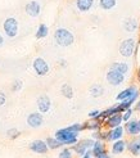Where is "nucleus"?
<instances>
[{"mask_svg":"<svg viewBox=\"0 0 140 158\" xmlns=\"http://www.w3.org/2000/svg\"><path fill=\"white\" fill-rule=\"evenodd\" d=\"M79 134L80 132L72 131L69 127H63L56 132V138L63 145H75L76 143H79Z\"/></svg>","mask_w":140,"mask_h":158,"instance_id":"f257e3e1","label":"nucleus"},{"mask_svg":"<svg viewBox=\"0 0 140 158\" xmlns=\"http://www.w3.org/2000/svg\"><path fill=\"white\" fill-rule=\"evenodd\" d=\"M54 40L62 48H67V46H71L75 43V36L69 30L59 27L54 32Z\"/></svg>","mask_w":140,"mask_h":158,"instance_id":"f03ea898","label":"nucleus"},{"mask_svg":"<svg viewBox=\"0 0 140 158\" xmlns=\"http://www.w3.org/2000/svg\"><path fill=\"white\" fill-rule=\"evenodd\" d=\"M136 49H138V46H136L135 39L129 37V39H125V40L120 44V49L118 50H120V54L122 55V57L130 58V57H133L134 55Z\"/></svg>","mask_w":140,"mask_h":158,"instance_id":"7ed1b4c3","label":"nucleus"},{"mask_svg":"<svg viewBox=\"0 0 140 158\" xmlns=\"http://www.w3.org/2000/svg\"><path fill=\"white\" fill-rule=\"evenodd\" d=\"M125 77H126V75H123L122 72H120V71L109 68L107 75H105V80L112 86H120V85H122L123 82H125Z\"/></svg>","mask_w":140,"mask_h":158,"instance_id":"20e7f679","label":"nucleus"},{"mask_svg":"<svg viewBox=\"0 0 140 158\" xmlns=\"http://www.w3.org/2000/svg\"><path fill=\"white\" fill-rule=\"evenodd\" d=\"M3 30L8 37H15L18 34V22L15 18L9 17L3 23Z\"/></svg>","mask_w":140,"mask_h":158,"instance_id":"39448f33","label":"nucleus"},{"mask_svg":"<svg viewBox=\"0 0 140 158\" xmlns=\"http://www.w3.org/2000/svg\"><path fill=\"white\" fill-rule=\"evenodd\" d=\"M32 68L34 71L36 72L37 76H45V75H48L49 73V64H48V62H46L45 59L43 58H36L32 63Z\"/></svg>","mask_w":140,"mask_h":158,"instance_id":"423d86ee","label":"nucleus"},{"mask_svg":"<svg viewBox=\"0 0 140 158\" xmlns=\"http://www.w3.org/2000/svg\"><path fill=\"white\" fill-rule=\"evenodd\" d=\"M125 131L129 136H138L140 135V118L135 120V118H131L130 121L125 122Z\"/></svg>","mask_w":140,"mask_h":158,"instance_id":"0eeeda50","label":"nucleus"},{"mask_svg":"<svg viewBox=\"0 0 140 158\" xmlns=\"http://www.w3.org/2000/svg\"><path fill=\"white\" fill-rule=\"evenodd\" d=\"M44 123V116L41 112H34L27 116V125L32 129H37Z\"/></svg>","mask_w":140,"mask_h":158,"instance_id":"6e6552de","label":"nucleus"},{"mask_svg":"<svg viewBox=\"0 0 140 158\" xmlns=\"http://www.w3.org/2000/svg\"><path fill=\"white\" fill-rule=\"evenodd\" d=\"M28 148H30V151H32L34 153H37V154H45L49 151V147H48V144H46V141H44V140L31 141Z\"/></svg>","mask_w":140,"mask_h":158,"instance_id":"1a4fd4ad","label":"nucleus"},{"mask_svg":"<svg viewBox=\"0 0 140 158\" xmlns=\"http://www.w3.org/2000/svg\"><path fill=\"white\" fill-rule=\"evenodd\" d=\"M123 122V118H122V113H116L111 117H108L107 120H104L103 122V126H105V127L108 129H114V127H117V126H121Z\"/></svg>","mask_w":140,"mask_h":158,"instance_id":"9d476101","label":"nucleus"},{"mask_svg":"<svg viewBox=\"0 0 140 158\" xmlns=\"http://www.w3.org/2000/svg\"><path fill=\"white\" fill-rule=\"evenodd\" d=\"M36 104H37L39 112H41L43 114L46 113V112H49L50 108H51V102H50V99H49L48 95H40V97L37 98Z\"/></svg>","mask_w":140,"mask_h":158,"instance_id":"9b49d317","label":"nucleus"},{"mask_svg":"<svg viewBox=\"0 0 140 158\" xmlns=\"http://www.w3.org/2000/svg\"><path fill=\"white\" fill-rule=\"evenodd\" d=\"M138 91H139V89L136 88V86L135 85H131V86H129V88L123 89L122 91H120L117 94V97H116V99H117V102H122V100L130 99V98H133Z\"/></svg>","mask_w":140,"mask_h":158,"instance_id":"f8f14e48","label":"nucleus"},{"mask_svg":"<svg viewBox=\"0 0 140 158\" xmlns=\"http://www.w3.org/2000/svg\"><path fill=\"white\" fill-rule=\"evenodd\" d=\"M125 126H117V127H114V129H111V130H108V141H116V140H120L122 139L123 136H125Z\"/></svg>","mask_w":140,"mask_h":158,"instance_id":"ddd939ff","label":"nucleus"},{"mask_svg":"<svg viewBox=\"0 0 140 158\" xmlns=\"http://www.w3.org/2000/svg\"><path fill=\"white\" fill-rule=\"evenodd\" d=\"M91 153L94 156V158H100L107 154V148L103 140H95L94 145L91 148Z\"/></svg>","mask_w":140,"mask_h":158,"instance_id":"4468645a","label":"nucleus"},{"mask_svg":"<svg viewBox=\"0 0 140 158\" xmlns=\"http://www.w3.org/2000/svg\"><path fill=\"white\" fill-rule=\"evenodd\" d=\"M25 10H26V13L30 15V17H37V15L40 14V12H41V5H40L39 2L32 0V2H28L26 4Z\"/></svg>","mask_w":140,"mask_h":158,"instance_id":"2eb2a0df","label":"nucleus"},{"mask_svg":"<svg viewBox=\"0 0 140 158\" xmlns=\"http://www.w3.org/2000/svg\"><path fill=\"white\" fill-rule=\"evenodd\" d=\"M127 151L133 156H140V135L134 136L133 140L127 141Z\"/></svg>","mask_w":140,"mask_h":158,"instance_id":"dca6fc26","label":"nucleus"},{"mask_svg":"<svg viewBox=\"0 0 140 158\" xmlns=\"http://www.w3.org/2000/svg\"><path fill=\"white\" fill-rule=\"evenodd\" d=\"M126 149H127V141L120 139V140L113 141L111 151H112L113 154H122L123 152L126 151Z\"/></svg>","mask_w":140,"mask_h":158,"instance_id":"f3484780","label":"nucleus"},{"mask_svg":"<svg viewBox=\"0 0 140 158\" xmlns=\"http://www.w3.org/2000/svg\"><path fill=\"white\" fill-rule=\"evenodd\" d=\"M123 30L126 31V32H135V31L139 28V23L135 18H127L123 21V25H122Z\"/></svg>","mask_w":140,"mask_h":158,"instance_id":"a211bd4d","label":"nucleus"},{"mask_svg":"<svg viewBox=\"0 0 140 158\" xmlns=\"http://www.w3.org/2000/svg\"><path fill=\"white\" fill-rule=\"evenodd\" d=\"M93 5H94V0H76V8L82 13L89 12Z\"/></svg>","mask_w":140,"mask_h":158,"instance_id":"6ab92c4d","label":"nucleus"},{"mask_svg":"<svg viewBox=\"0 0 140 158\" xmlns=\"http://www.w3.org/2000/svg\"><path fill=\"white\" fill-rule=\"evenodd\" d=\"M102 126H103V121L102 120H91L90 122L82 123L84 130H91V131L102 130Z\"/></svg>","mask_w":140,"mask_h":158,"instance_id":"aec40b11","label":"nucleus"},{"mask_svg":"<svg viewBox=\"0 0 140 158\" xmlns=\"http://www.w3.org/2000/svg\"><path fill=\"white\" fill-rule=\"evenodd\" d=\"M116 113H120L117 104H114V106H112V107H109V108L102 110V112H100V120L104 122V120H107L108 117H111V116H113V114H116Z\"/></svg>","mask_w":140,"mask_h":158,"instance_id":"412c9836","label":"nucleus"},{"mask_svg":"<svg viewBox=\"0 0 140 158\" xmlns=\"http://www.w3.org/2000/svg\"><path fill=\"white\" fill-rule=\"evenodd\" d=\"M89 91H90V95L93 98H99V97H102L104 94V88L100 84H94V85L90 86Z\"/></svg>","mask_w":140,"mask_h":158,"instance_id":"4be33fe9","label":"nucleus"},{"mask_svg":"<svg viewBox=\"0 0 140 158\" xmlns=\"http://www.w3.org/2000/svg\"><path fill=\"white\" fill-rule=\"evenodd\" d=\"M109 68L117 69V71H120V72H122L123 75H126L129 71H130L129 64H127V63H125V62H114V63H112V64H111Z\"/></svg>","mask_w":140,"mask_h":158,"instance_id":"5701e85b","label":"nucleus"},{"mask_svg":"<svg viewBox=\"0 0 140 158\" xmlns=\"http://www.w3.org/2000/svg\"><path fill=\"white\" fill-rule=\"evenodd\" d=\"M117 5V0H99V6L104 10H112Z\"/></svg>","mask_w":140,"mask_h":158,"instance_id":"b1692460","label":"nucleus"},{"mask_svg":"<svg viewBox=\"0 0 140 158\" xmlns=\"http://www.w3.org/2000/svg\"><path fill=\"white\" fill-rule=\"evenodd\" d=\"M46 141V144H48V147H49V149H51V151H56V149H59V148H62L63 147V144L60 143V141L54 136V138H48L45 140Z\"/></svg>","mask_w":140,"mask_h":158,"instance_id":"393cba45","label":"nucleus"},{"mask_svg":"<svg viewBox=\"0 0 140 158\" xmlns=\"http://www.w3.org/2000/svg\"><path fill=\"white\" fill-rule=\"evenodd\" d=\"M60 93H62V95H63L64 98H67V99H72L73 98V89H72V86L68 85V84L62 85Z\"/></svg>","mask_w":140,"mask_h":158,"instance_id":"a878e982","label":"nucleus"},{"mask_svg":"<svg viewBox=\"0 0 140 158\" xmlns=\"http://www.w3.org/2000/svg\"><path fill=\"white\" fill-rule=\"evenodd\" d=\"M72 151L77 154V156H80V157H82L85 153H86L88 151H89V149L86 148V147H85L82 143H81V141H79V143H76L75 145H72Z\"/></svg>","mask_w":140,"mask_h":158,"instance_id":"bb28decb","label":"nucleus"},{"mask_svg":"<svg viewBox=\"0 0 140 158\" xmlns=\"http://www.w3.org/2000/svg\"><path fill=\"white\" fill-rule=\"evenodd\" d=\"M49 34V28L46 25H44V23H41L40 26L37 27V31H36V39H44Z\"/></svg>","mask_w":140,"mask_h":158,"instance_id":"cd10ccee","label":"nucleus"},{"mask_svg":"<svg viewBox=\"0 0 140 158\" xmlns=\"http://www.w3.org/2000/svg\"><path fill=\"white\" fill-rule=\"evenodd\" d=\"M58 157L59 158H73V151L71 148H62Z\"/></svg>","mask_w":140,"mask_h":158,"instance_id":"c85d7f7f","label":"nucleus"},{"mask_svg":"<svg viewBox=\"0 0 140 158\" xmlns=\"http://www.w3.org/2000/svg\"><path fill=\"white\" fill-rule=\"evenodd\" d=\"M19 135H21L19 130H18V129H15V127H12V129H8V130H6V136L9 138V139H12V140L17 139Z\"/></svg>","mask_w":140,"mask_h":158,"instance_id":"c756f323","label":"nucleus"},{"mask_svg":"<svg viewBox=\"0 0 140 158\" xmlns=\"http://www.w3.org/2000/svg\"><path fill=\"white\" fill-rule=\"evenodd\" d=\"M133 113H134L133 108H129V109H126L125 112L122 113V118H123V122H127V121H130V120H131V117H133Z\"/></svg>","mask_w":140,"mask_h":158,"instance_id":"7c9ffc66","label":"nucleus"},{"mask_svg":"<svg viewBox=\"0 0 140 158\" xmlns=\"http://www.w3.org/2000/svg\"><path fill=\"white\" fill-rule=\"evenodd\" d=\"M100 112H102V110L94 109V110H90L88 116H89L90 120H100Z\"/></svg>","mask_w":140,"mask_h":158,"instance_id":"2f4dec72","label":"nucleus"},{"mask_svg":"<svg viewBox=\"0 0 140 158\" xmlns=\"http://www.w3.org/2000/svg\"><path fill=\"white\" fill-rule=\"evenodd\" d=\"M81 143L86 147L88 149H91L93 148V145H94V143H95V140L93 139V138H89V139H84V140H81Z\"/></svg>","mask_w":140,"mask_h":158,"instance_id":"473e14b6","label":"nucleus"},{"mask_svg":"<svg viewBox=\"0 0 140 158\" xmlns=\"http://www.w3.org/2000/svg\"><path fill=\"white\" fill-rule=\"evenodd\" d=\"M22 86H23V82L21 80H15L14 84L12 85V91H19L22 89Z\"/></svg>","mask_w":140,"mask_h":158,"instance_id":"72a5a7b5","label":"nucleus"},{"mask_svg":"<svg viewBox=\"0 0 140 158\" xmlns=\"http://www.w3.org/2000/svg\"><path fill=\"white\" fill-rule=\"evenodd\" d=\"M69 129H71L72 131H76V132H81L84 131V127H82V123H73L71 126H68Z\"/></svg>","mask_w":140,"mask_h":158,"instance_id":"f704fd0d","label":"nucleus"},{"mask_svg":"<svg viewBox=\"0 0 140 158\" xmlns=\"http://www.w3.org/2000/svg\"><path fill=\"white\" fill-rule=\"evenodd\" d=\"M102 136H103V131L102 130L93 131V134H91V138L94 140H102Z\"/></svg>","mask_w":140,"mask_h":158,"instance_id":"c9c22d12","label":"nucleus"},{"mask_svg":"<svg viewBox=\"0 0 140 158\" xmlns=\"http://www.w3.org/2000/svg\"><path fill=\"white\" fill-rule=\"evenodd\" d=\"M5 102H6L5 94H4V93H0V107L4 106V104H5Z\"/></svg>","mask_w":140,"mask_h":158,"instance_id":"e433bc0d","label":"nucleus"},{"mask_svg":"<svg viewBox=\"0 0 140 158\" xmlns=\"http://www.w3.org/2000/svg\"><path fill=\"white\" fill-rule=\"evenodd\" d=\"M81 158H94V156H93V153H91V149H89V151H88L86 153H85Z\"/></svg>","mask_w":140,"mask_h":158,"instance_id":"4c0bfd02","label":"nucleus"},{"mask_svg":"<svg viewBox=\"0 0 140 158\" xmlns=\"http://www.w3.org/2000/svg\"><path fill=\"white\" fill-rule=\"evenodd\" d=\"M59 64H60V67H67L66 59H59Z\"/></svg>","mask_w":140,"mask_h":158,"instance_id":"58836bf2","label":"nucleus"},{"mask_svg":"<svg viewBox=\"0 0 140 158\" xmlns=\"http://www.w3.org/2000/svg\"><path fill=\"white\" fill-rule=\"evenodd\" d=\"M135 109H136V110H140V99L138 100V103H136V106H135Z\"/></svg>","mask_w":140,"mask_h":158,"instance_id":"ea45409f","label":"nucleus"},{"mask_svg":"<svg viewBox=\"0 0 140 158\" xmlns=\"http://www.w3.org/2000/svg\"><path fill=\"white\" fill-rule=\"evenodd\" d=\"M3 43H4V39H3V36H2V35H0V46L3 45Z\"/></svg>","mask_w":140,"mask_h":158,"instance_id":"a19ab883","label":"nucleus"},{"mask_svg":"<svg viewBox=\"0 0 140 158\" xmlns=\"http://www.w3.org/2000/svg\"><path fill=\"white\" fill-rule=\"evenodd\" d=\"M138 80H139V81H140V68H139V69H138Z\"/></svg>","mask_w":140,"mask_h":158,"instance_id":"79ce46f5","label":"nucleus"},{"mask_svg":"<svg viewBox=\"0 0 140 158\" xmlns=\"http://www.w3.org/2000/svg\"><path fill=\"white\" fill-rule=\"evenodd\" d=\"M100 158H112L111 156H108V154H105V156H103V157H100Z\"/></svg>","mask_w":140,"mask_h":158,"instance_id":"37998d69","label":"nucleus"}]
</instances>
